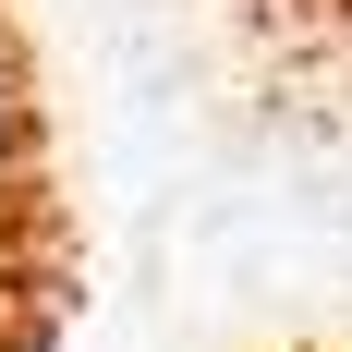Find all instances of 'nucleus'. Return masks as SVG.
<instances>
[{
  "instance_id": "nucleus-1",
  "label": "nucleus",
  "mask_w": 352,
  "mask_h": 352,
  "mask_svg": "<svg viewBox=\"0 0 352 352\" xmlns=\"http://www.w3.org/2000/svg\"><path fill=\"white\" fill-rule=\"evenodd\" d=\"M12 146H25V73H12V49H0V170H12Z\"/></svg>"
}]
</instances>
